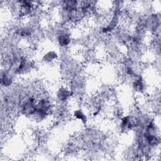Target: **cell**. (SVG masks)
Masks as SVG:
<instances>
[{
    "mask_svg": "<svg viewBox=\"0 0 161 161\" xmlns=\"http://www.w3.org/2000/svg\"><path fill=\"white\" fill-rule=\"evenodd\" d=\"M57 41L60 47H66L70 43V35L67 31L61 30L57 34Z\"/></svg>",
    "mask_w": 161,
    "mask_h": 161,
    "instance_id": "cell-1",
    "label": "cell"
},
{
    "mask_svg": "<svg viewBox=\"0 0 161 161\" xmlns=\"http://www.w3.org/2000/svg\"><path fill=\"white\" fill-rule=\"evenodd\" d=\"M73 116L79 120H81V121L83 123H86L87 121V116L86 114L84 113V111L81 109H76L74 111V114H73Z\"/></svg>",
    "mask_w": 161,
    "mask_h": 161,
    "instance_id": "cell-3",
    "label": "cell"
},
{
    "mask_svg": "<svg viewBox=\"0 0 161 161\" xmlns=\"http://www.w3.org/2000/svg\"><path fill=\"white\" fill-rule=\"evenodd\" d=\"M13 79L12 75L8 71L1 72V84L4 87H8L13 84Z\"/></svg>",
    "mask_w": 161,
    "mask_h": 161,
    "instance_id": "cell-2",
    "label": "cell"
},
{
    "mask_svg": "<svg viewBox=\"0 0 161 161\" xmlns=\"http://www.w3.org/2000/svg\"><path fill=\"white\" fill-rule=\"evenodd\" d=\"M57 53L55 52L50 51L47 52L46 54H45L43 59L45 62H53L54 60H56L57 58Z\"/></svg>",
    "mask_w": 161,
    "mask_h": 161,
    "instance_id": "cell-4",
    "label": "cell"
}]
</instances>
